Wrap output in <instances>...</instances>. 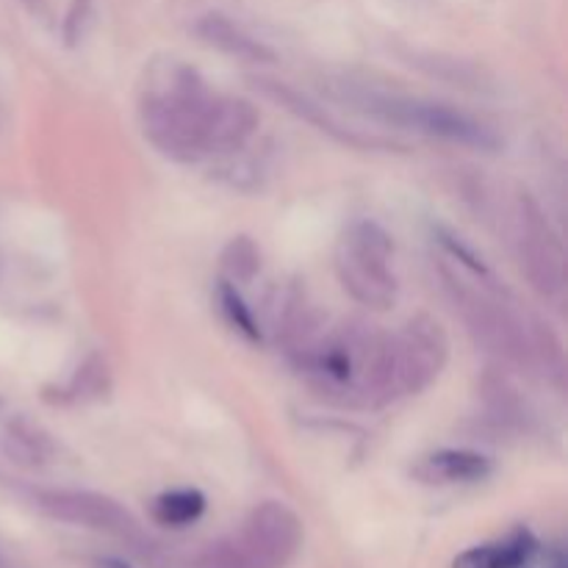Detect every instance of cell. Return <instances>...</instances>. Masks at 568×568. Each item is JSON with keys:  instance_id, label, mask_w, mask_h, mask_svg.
<instances>
[{"instance_id": "cell-22", "label": "cell", "mask_w": 568, "mask_h": 568, "mask_svg": "<svg viewBox=\"0 0 568 568\" xmlns=\"http://www.w3.org/2000/svg\"><path fill=\"white\" fill-rule=\"evenodd\" d=\"M436 242L442 244V247L447 250V253L453 255V258L458 261L460 266H466V270H469V272L480 275L483 281H491V270H488V266H486V261H483L480 255H477L475 250H471L469 244L464 242V239L455 236V233L449 231V227H442V225L436 227Z\"/></svg>"}, {"instance_id": "cell-8", "label": "cell", "mask_w": 568, "mask_h": 568, "mask_svg": "<svg viewBox=\"0 0 568 568\" xmlns=\"http://www.w3.org/2000/svg\"><path fill=\"white\" fill-rule=\"evenodd\" d=\"M236 544L253 568H288L303 549V521L286 503L255 505L236 532Z\"/></svg>"}, {"instance_id": "cell-25", "label": "cell", "mask_w": 568, "mask_h": 568, "mask_svg": "<svg viewBox=\"0 0 568 568\" xmlns=\"http://www.w3.org/2000/svg\"><path fill=\"white\" fill-rule=\"evenodd\" d=\"M94 568H133V566L125 564V560H120V558H98L94 560Z\"/></svg>"}, {"instance_id": "cell-12", "label": "cell", "mask_w": 568, "mask_h": 568, "mask_svg": "<svg viewBox=\"0 0 568 568\" xmlns=\"http://www.w3.org/2000/svg\"><path fill=\"white\" fill-rule=\"evenodd\" d=\"M494 471L491 458L471 449H438L416 464L414 477L427 486H469L483 483Z\"/></svg>"}, {"instance_id": "cell-19", "label": "cell", "mask_w": 568, "mask_h": 568, "mask_svg": "<svg viewBox=\"0 0 568 568\" xmlns=\"http://www.w3.org/2000/svg\"><path fill=\"white\" fill-rule=\"evenodd\" d=\"M6 444H9V455L17 464L39 466L53 458V442H50V436H44L31 422H14L9 427Z\"/></svg>"}, {"instance_id": "cell-21", "label": "cell", "mask_w": 568, "mask_h": 568, "mask_svg": "<svg viewBox=\"0 0 568 568\" xmlns=\"http://www.w3.org/2000/svg\"><path fill=\"white\" fill-rule=\"evenodd\" d=\"M109 392V366L100 355H92L87 358V364L75 372L72 377L70 394L75 399H87V397H100V394Z\"/></svg>"}, {"instance_id": "cell-1", "label": "cell", "mask_w": 568, "mask_h": 568, "mask_svg": "<svg viewBox=\"0 0 568 568\" xmlns=\"http://www.w3.org/2000/svg\"><path fill=\"white\" fill-rule=\"evenodd\" d=\"M383 336L364 320H347L294 358L311 392L338 408L369 410Z\"/></svg>"}, {"instance_id": "cell-10", "label": "cell", "mask_w": 568, "mask_h": 568, "mask_svg": "<svg viewBox=\"0 0 568 568\" xmlns=\"http://www.w3.org/2000/svg\"><path fill=\"white\" fill-rule=\"evenodd\" d=\"M250 83H253L255 92H261L266 100L277 103L283 111L297 116V120L314 125L316 131L327 133L333 142L347 144V148L353 150H392V153L394 150H405V144L394 142V139L372 136V133H361L355 131V128L344 125V122L336 120L325 105L316 103L314 98H308V94L300 92V89H294L292 83L277 81V78H266V75H253L250 78Z\"/></svg>"}, {"instance_id": "cell-9", "label": "cell", "mask_w": 568, "mask_h": 568, "mask_svg": "<svg viewBox=\"0 0 568 568\" xmlns=\"http://www.w3.org/2000/svg\"><path fill=\"white\" fill-rule=\"evenodd\" d=\"M33 503L44 516L64 521V525L109 532V536L122 538V541H142L139 521L133 519L125 505H120L109 494L78 491V488H48V491H37Z\"/></svg>"}, {"instance_id": "cell-7", "label": "cell", "mask_w": 568, "mask_h": 568, "mask_svg": "<svg viewBox=\"0 0 568 568\" xmlns=\"http://www.w3.org/2000/svg\"><path fill=\"white\" fill-rule=\"evenodd\" d=\"M516 225L521 272L544 300H560L566 292V250L532 194L516 197Z\"/></svg>"}, {"instance_id": "cell-13", "label": "cell", "mask_w": 568, "mask_h": 568, "mask_svg": "<svg viewBox=\"0 0 568 568\" xmlns=\"http://www.w3.org/2000/svg\"><path fill=\"white\" fill-rule=\"evenodd\" d=\"M197 37L205 44H211V48L222 50V53L233 55L239 61H247V64H275L277 61L275 50L266 48L264 42L250 37L242 26H236V22H231L222 14L200 17Z\"/></svg>"}, {"instance_id": "cell-20", "label": "cell", "mask_w": 568, "mask_h": 568, "mask_svg": "<svg viewBox=\"0 0 568 568\" xmlns=\"http://www.w3.org/2000/svg\"><path fill=\"white\" fill-rule=\"evenodd\" d=\"M216 303H220L222 316H225V322L233 327V331L242 333L247 342H255V344L264 342V333H261L258 320H255L253 308L244 303L239 286H233V283L227 281H220V286H216Z\"/></svg>"}, {"instance_id": "cell-16", "label": "cell", "mask_w": 568, "mask_h": 568, "mask_svg": "<svg viewBox=\"0 0 568 568\" xmlns=\"http://www.w3.org/2000/svg\"><path fill=\"white\" fill-rule=\"evenodd\" d=\"M205 508V494L197 488H172V491L159 494L150 505V514L159 521L161 527H172V530H181V527L194 525V521L203 519Z\"/></svg>"}, {"instance_id": "cell-5", "label": "cell", "mask_w": 568, "mask_h": 568, "mask_svg": "<svg viewBox=\"0 0 568 568\" xmlns=\"http://www.w3.org/2000/svg\"><path fill=\"white\" fill-rule=\"evenodd\" d=\"M438 277L449 308L464 322L477 347L516 369H532L530 327L505 300L494 297L486 288L469 286L444 264L438 266Z\"/></svg>"}, {"instance_id": "cell-15", "label": "cell", "mask_w": 568, "mask_h": 568, "mask_svg": "<svg viewBox=\"0 0 568 568\" xmlns=\"http://www.w3.org/2000/svg\"><path fill=\"white\" fill-rule=\"evenodd\" d=\"M480 397L486 403L488 416L497 422L499 427H510V430H525L530 425V408H527L525 397L514 388V383L497 369H488L480 381Z\"/></svg>"}, {"instance_id": "cell-24", "label": "cell", "mask_w": 568, "mask_h": 568, "mask_svg": "<svg viewBox=\"0 0 568 568\" xmlns=\"http://www.w3.org/2000/svg\"><path fill=\"white\" fill-rule=\"evenodd\" d=\"M544 568H568V558H566V549L560 544L549 547L544 552Z\"/></svg>"}, {"instance_id": "cell-4", "label": "cell", "mask_w": 568, "mask_h": 568, "mask_svg": "<svg viewBox=\"0 0 568 568\" xmlns=\"http://www.w3.org/2000/svg\"><path fill=\"white\" fill-rule=\"evenodd\" d=\"M447 361L449 336L442 322L430 314L410 316L397 333H386L383 338L369 410L388 408L399 399L427 392L442 377Z\"/></svg>"}, {"instance_id": "cell-14", "label": "cell", "mask_w": 568, "mask_h": 568, "mask_svg": "<svg viewBox=\"0 0 568 568\" xmlns=\"http://www.w3.org/2000/svg\"><path fill=\"white\" fill-rule=\"evenodd\" d=\"M538 544L532 532L516 530L503 541L483 544V547L466 549L455 558L453 568H525L527 560L536 555Z\"/></svg>"}, {"instance_id": "cell-11", "label": "cell", "mask_w": 568, "mask_h": 568, "mask_svg": "<svg viewBox=\"0 0 568 568\" xmlns=\"http://www.w3.org/2000/svg\"><path fill=\"white\" fill-rule=\"evenodd\" d=\"M261 114L250 100L214 94L209 109V155H231L258 131Z\"/></svg>"}, {"instance_id": "cell-2", "label": "cell", "mask_w": 568, "mask_h": 568, "mask_svg": "<svg viewBox=\"0 0 568 568\" xmlns=\"http://www.w3.org/2000/svg\"><path fill=\"white\" fill-rule=\"evenodd\" d=\"M333 92L349 109L369 116V120L392 128H403V131L422 133V136L438 139V142L455 144V148L477 150V153H499L505 144L503 136L491 125L447 103L386 92V89L364 87V83L353 81L336 83Z\"/></svg>"}, {"instance_id": "cell-6", "label": "cell", "mask_w": 568, "mask_h": 568, "mask_svg": "<svg viewBox=\"0 0 568 568\" xmlns=\"http://www.w3.org/2000/svg\"><path fill=\"white\" fill-rule=\"evenodd\" d=\"M394 242L372 220L349 222L336 247V275L344 292L369 311H388L397 303V275L392 270Z\"/></svg>"}, {"instance_id": "cell-17", "label": "cell", "mask_w": 568, "mask_h": 568, "mask_svg": "<svg viewBox=\"0 0 568 568\" xmlns=\"http://www.w3.org/2000/svg\"><path fill=\"white\" fill-rule=\"evenodd\" d=\"M530 344H532V369L541 366L544 375L555 383L558 388L566 386V355L564 344H560L558 333L544 322H532L530 327Z\"/></svg>"}, {"instance_id": "cell-23", "label": "cell", "mask_w": 568, "mask_h": 568, "mask_svg": "<svg viewBox=\"0 0 568 568\" xmlns=\"http://www.w3.org/2000/svg\"><path fill=\"white\" fill-rule=\"evenodd\" d=\"M197 568H253L244 558V552L239 549L236 538L225 536L220 541L209 544V547L200 552Z\"/></svg>"}, {"instance_id": "cell-3", "label": "cell", "mask_w": 568, "mask_h": 568, "mask_svg": "<svg viewBox=\"0 0 568 568\" xmlns=\"http://www.w3.org/2000/svg\"><path fill=\"white\" fill-rule=\"evenodd\" d=\"M214 92L189 67H175L164 87H150L139 100L142 133L161 155L178 164L209 159V109Z\"/></svg>"}, {"instance_id": "cell-18", "label": "cell", "mask_w": 568, "mask_h": 568, "mask_svg": "<svg viewBox=\"0 0 568 568\" xmlns=\"http://www.w3.org/2000/svg\"><path fill=\"white\" fill-rule=\"evenodd\" d=\"M222 281L242 286L261 272V250L250 236H233L220 255Z\"/></svg>"}]
</instances>
